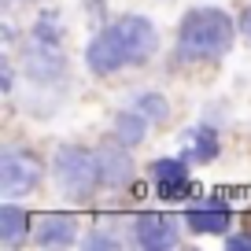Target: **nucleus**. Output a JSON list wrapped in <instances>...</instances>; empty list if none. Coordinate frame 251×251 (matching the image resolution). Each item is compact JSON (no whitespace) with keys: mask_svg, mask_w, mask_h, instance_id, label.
<instances>
[{"mask_svg":"<svg viewBox=\"0 0 251 251\" xmlns=\"http://www.w3.org/2000/svg\"><path fill=\"white\" fill-rule=\"evenodd\" d=\"M159 33L155 23L144 15H122L118 23L103 26L85 48V63L93 74H118L126 67H141L155 55Z\"/></svg>","mask_w":251,"mask_h":251,"instance_id":"1","label":"nucleus"},{"mask_svg":"<svg viewBox=\"0 0 251 251\" xmlns=\"http://www.w3.org/2000/svg\"><path fill=\"white\" fill-rule=\"evenodd\" d=\"M236 26L222 8H192L177 26V55L181 59H222L233 48Z\"/></svg>","mask_w":251,"mask_h":251,"instance_id":"2","label":"nucleus"},{"mask_svg":"<svg viewBox=\"0 0 251 251\" xmlns=\"http://www.w3.org/2000/svg\"><path fill=\"white\" fill-rule=\"evenodd\" d=\"M52 174H55L59 192H63V196H71V200H89L96 188L103 185L96 151H85V148H78V144H59V148H55Z\"/></svg>","mask_w":251,"mask_h":251,"instance_id":"3","label":"nucleus"},{"mask_svg":"<svg viewBox=\"0 0 251 251\" xmlns=\"http://www.w3.org/2000/svg\"><path fill=\"white\" fill-rule=\"evenodd\" d=\"M41 185V163L30 151L8 148L0 155V192L4 196H23Z\"/></svg>","mask_w":251,"mask_h":251,"instance_id":"4","label":"nucleus"},{"mask_svg":"<svg viewBox=\"0 0 251 251\" xmlns=\"http://www.w3.org/2000/svg\"><path fill=\"white\" fill-rule=\"evenodd\" d=\"M177 236H181V226H177L174 214L148 211V214H137V222H133V244L144 248V251L177 248Z\"/></svg>","mask_w":251,"mask_h":251,"instance_id":"5","label":"nucleus"},{"mask_svg":"<svg viewBox=\"0 0 251 251\" xmlns=\"http://www.w3.org/2000/svg\"><path fill=\"white\" fill-rule=\"evenodd\" d=\"M151 188L159 200H185L192 192V174H188V159H155L148 166Z\"/></svg>","mask_w":251,"mask_h":251,"instance_id":"6","label":"nucleus"},{"mask_svg":"<svg viewBox=\"0 0 251 251\" xmlns=\"http://www.w3.org/2000/svg\"><path fill=\"white\" fill-rule=\"evenodd\" d=\"M96 163H100L103 188H126L133 181V155H129V144L115 141V144L96 148Z\"/></svg>","mask_w":251,"mask_h":251,"instance_id":"7","label":"nucleus"},{"mask_svg":"<svg viewBox=\"0 0 251 251\" xmlns=\"http://www.w3.org/2000/svg\"><path fill=\"white\" fill-rule=\"evenodd\" d=\"M233 226V211L222 200H207V203H192L185 207V229L200 236H218Z\"/></svg>","mask_w":251,"mask_h":251,"instance_id":"8","label":"nucleus"},{"mask_svg":"<svg viewBox=\"0 0 251 251\" xmlns=\"http://www.w3.org/2000/svg\"><path fill=\"white\" fill-rule=\"evenodd\" d=\"M33 240H37L41 248H71V244L78 240V222H74L71 214L48 211V214H41L37 226H33Z\"/></svg>","mask_w":251,"mask_h":251,"instance_id":"9","label":"nucleus"},{"mask_svg":"<svg viewBox=\"0 0 251 251\" xmlns=\"http://www.w3.org/2000/svg\"><path fill=\"white\" fill-rule=\"evenodd\" d=\"M26 71H30L37 81H55L63 74V52H59V45L33 41V52H26Z\"/></svg>","mask_w":251,"mask_h":251,"instance_id":"10","label":"nucleus"},{"mask_svg":"<svg viewBox=\"0 0 251 251\" xmlns=\"http://www.w3.org/2000/svg\"><path fill=\"white\" fill-rule=\"evenodd\" d=\"M218 151H222V144H218V129L214 126L203 122L185 133V159L188 163H214Z\"/></svg>","mask_w":251,"mask_h":251,"instance_id":"11","label":"nucleus"},{"mask_svg":"<svg viewBox=\"0 0 251 251\" xmlns=\"http://www.w3.org/2000/svg\"><path fill=\"white\" fill-rule=\"evenodd\" d=\"M148 118L141 115L137 107H129V111H118L115 115V141H122V144H141L144 141V133H148Z\"/></svg>","mask_w":251,"mask_h":251,"instance_id":"12","label":"nucleus"},{"mask_svg":"<svg viewBox=\"0 0 251 251\" xmlns=\"http://www.w3.org/2000/svg\"><path fill=\"white\" fill-rule=\"evenodd\" d=\"M30 233V214L15 203H4L0 207V240L4 244H19L23 236Z\"/></svg>","mask_w":251,"mask_h":251,"instance_id":"13","label":"nucleus"},{"mask_svg":"<svg viewBox=\"0 0 251 251\" xmlns=\"http://www.w3.org/2000/svg\"><path fill=\"white\" fill-rule=\"evenodd\" d=\"M133 107L141 111L151 126H163L166 118H170V100H166L163 93H141V96L133 100Z\"/></svg>","mask_w":251,"mask_h":251,"instance_id":"14","label":"nucleus"},{"mask_svg":"<svg viewBox=\"0 0 251 251\" xmlns=\"http://www.w3.org/2000/svg\"><path fill=\"white\" fill-rule=\"evenodd\" d=\"M33 41H45V45H63V23L55 11H45V15L33 23Z\"/></svg>","mask_w":251,"mask_h":251,"instance_id":"15","label":"nucleus"},{"mask_svg":"<svg viewBox=\"0 0 251 251\" xmlns=\"http://www.w3.org/2000/svg\"><path fill=\"white\" fill-rule=\"evenodd\" d=\"M81 248L85 251H118L122 240H118V236H107V233H89L85 240H81Z\"/></svg>","mask_w":251,"mask_h":251,"instance_id":"16","label":"nucleus"},{"mask_svg":"<svg viewBox=\"0 0 251 251\" xmlns=\"http://www.w3.org/2000/svg\"><path fill=\"white\" fill-rule=\"evenodd\" d=\"M226 248L229 251H251V233H229L226 236Z\"/></svg>","mask_w":251,"mask_h":251,"instance_id":"17","label":"nucleus"},{"mask_svg":"<svg viewBox=\"0 0 251 251\" xmlns=\"http://www.w3.org/2000/svg\"><path fill=\"white\" fill-rule=\"evenodd\" d=\"M11 85H15V71H11V59H4V67H0V93H11Z\"/></svg>","mask_w":251,"mask_h":251,"instance_id":"18","label":"nucleus"},{"mask_svg":"<svg viewBox=\"0 0 251 251\" xmlns=\"http://www.w3.org/2000/svg\"><path fill=\"white\" fill-rule=\"evenodd\" d=\"M240 23H244V33L251 37V4H248V11H244V19H240Z\"/></svg>","mask_w":251,"mask_h":251,"instance_id":"19","label":"nucleus"}]
</instances>
